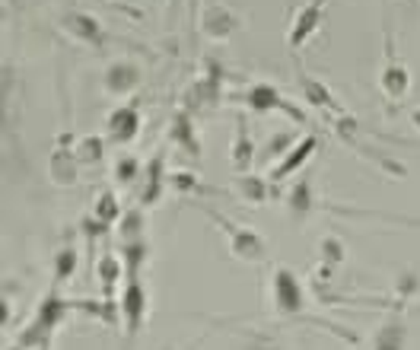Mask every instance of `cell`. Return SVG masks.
Masks as SVG:
<instances>
[{
  "label": "cell",
  "mask_w": 420,
  "mask_h": 350,
  "mask_svg": "<svg viewBox=\"0 0 420 350\" xmlns=\"http://www.w3.org/2000/svg\"><path fill=\"white\" fill-rule=\"evenodd\" d=\"M70 22L76 26V32H80V35H86V39H99V26H96L93 16H74Z\"/></svg>",
  "instance_id": "2e32d148"
},
{
  "label": "cell",
  "mask_w": 420,
  "mask_h": 350,
  "mask_svg": "<svg viewBox=\"0 0 420 350\" xmlns=\"http://www.w3.org/2000/svg\"><path fill=\"white\" fill-rule=\"evenodd\" d=\"M134 83H137V70H134L131 64H115V67H111V74H109V90L128 93Z\"/></svg>",
  "instance_id": "8fae6325"
},
{
  "label": "cell",
  "mask_w": 420,
  "mask_h": 350,
  "mask_svg": "<svg viewBox=\"0 0 420 350\" xmlns=\"http://www.w3.org/2000/svg\"><path fill=\"white\" fill-rule=\"evenodd\" d=\"M217 217V213H214ZM217 220L223 223V229L229 233V239H233V252L236 255H242V258H248V261H258L264 255V242L258 239L255 233H248V229H236L229 220H223V217H217Z\"/></svg>",
  "instance_id": "5b68a950"
},
{
  "label": "cell",
  "mask_w": 420,
  "mask_h": 350,
  "mask_svg": "<svg viewBox=\"0 0 420 350\" xmlns=\"http://www.w3.org/2000/svg\"><path fill=\"white\" fill-rule=\"evenodd\" d=\"M405 341H407V328L398 318H388L376 331V337H372V350H405Z\"/></svg>",
  "instance_id": "ba28073f"
},
{
  "label": "cell",
  "mask_w": 420,
  "mask_h": 350,
  "mask_svg": "<svg viewBox=\"0 0 420 350\" xmlns=\"http://www.w3.org/2000/svg\"><path fill=\"white\" fill-rule=\"evenodd\" d=\"M379 86H382V93H386V96H392V99H401L407 90H411V76H407V67L401 61H395L392 51H388V64L382 67Z\"/></svg>",
  "instance_id": "277c9868"
},
{
  "label": "cell",
  "mask_w": 420,
  "mask_h": 350,
  "mask_svg": "<svg viewBox=\"0 0 420 350\" xmlns=\"http://www.w3.org/2000/svg\"><path fill=\"white\" fill-rule=\"evenodd\" d=\"M99 277H102L105 290L115 287V281L121 277V264H118V258H102V264H99Z\"/></svg>",
  "instance_id": "4fadbf2b"
},
{
  "label": "cell",
  "mask_w": 420,
  "mask_h": 350,
  "mask_svg": "<svg viewBox=\"0 0 420 350\" xmlns=\"http://www.w3.org/2000/svg\"><path fill=\"white\" fill-rule=\"evenodd\" d=\"M134 175H137V163H134V159H121V166H118V179L131 182Z\"/></svg>",
  "instance_id": "ac0fdd59"
},
{
  "label": "cell",
  "mask_w": 420,
  "mask_h": 350,
  "mask_svg": "<svg viewBox=\"0 0 420 350\" xmlns=\"http://www.w3.org/2000/svg\"><path fill=\"white\" fill-rule=\"evenodd\" d=\"M245 99H248V105H252V109H258V112H268V109H287V112H293L280 99V93H277L274 86H268V83H262V86H252ZM293 118H303V115H299V112H293Z\"/></svg>",
  "instance_id": "52a82bcc"
},
{
  "label": "cell",
  "mask_w": 420,
  "mask_h": 350,
  "mask_svg": "<svg viewBox=\"0 0 420 350\" xmlns=\"http://www.w3.org/2000/svg\"><path fill=\"white\" fill-rule=\"evenodd\" d=\"M316 147H318V140H316V137H306V140H303V144H299V147H293V153H290V156H287V159H283V163H280V166H277V169H274V172H271V179H274V182H280V179H287L290 172H293V169H299V166H303V163H306V159H309V156H312V153H316Z\"/></svg>",
  "instance_id": "9c48e42d"
},
{
  "label": "cell",
  "mask_w": 420,
  "mask_h": 350,
  "mask_svg": "<svg viewBox=\"0 0 420 350\" xmlns=\"http://www.w3.org/2000/svg\"><path fill=\"white\" fill-rule=\"evenodd\" d=\"M303 90L306 96H309V102L316 105V109H331V112H341V105L334 102V96H331L328 90H325L318 80H303Z\"/></svg>",
  "instance_id": "30bf717a"
},
{
  "label": "cell",
  "mask_w": 420,
  "mask_h": 350,
  "mask_svg": "<svg viewBox=\"0 0 420 350\" xmlns=\"http://www.w3.org/2000/svg\"><path fill=\"white\" fill-rule=\"evenodd\" d=\"M239 191L245 194V201H264V185L258 179H248V175H242V179H239Z\"/></svg>",
  "instance_id": "5bb4252c"
},
{
  "label": "cell",
  "mask_w": 420,
  "mask_h": 350,
  "mask_svg": "<svg viewBox=\"0 0 420 350\" xmlns=\"http://www.w3.org/2000/svg\"><path fill=\"white\" fill-rule=\"evenodd\" d=\"M74 268V252H64V258H61V271H57V274H67V271Z\"/></svg>",
  "instance_id": "d6986e66"
},
{
  "label": "cell",
  "mask_w": 420,
  "mask_h": 350,
  "mask_svg": "<svg viewBox=\"0 0 420 350\" xmlns=\"http://www.w3.org/2000/svg\"><path fill=\"white\" fill-rule=\"evenodd\" d=\"M233 163L236 169H248V163H252V144H248V134L242 121H239V147L233 150Z\"/></svg>",
  "instance_id": "7c38bea8"
},
{
  "label": "cell",
  "mask_w": 420,
  "mask_h": 350,
  "mask_svg": "<svg viewBox=\"0 0 420 350\" xmlns=\"http://www.w3.org/2000/svg\"><path fill=\"white\" fill-rule=\"evenodd\" d=\"M102 204H99V217H102V220H115L118 217V204H115V198H111V194H102Z\"/></svg>",
  "instance_id": "e0dca14e"
},
{
  "label": "cell",
  "mask_w": 420,
  "mask_h": 350,
  "mask_svg": "<svg viewBox=\"0 0 420 350\" xmlns=\"http://www.w3.org/2000/svg\"><path fill=\"white\" fill-rule=\"evenodd\" d=\"M7 316H10V309H7V302H0V325L7 322Z\"/></svg>",
  "instance_id": "ffe728a7"
},
{
  "label": "cell",
  "mask_w": 420,
  "mask_h": 350,
  "mask_svg": "<svg viewBox=\"0 0 420 350\" xmlns=\"http://www.w3.org/2000/svg\"><path fill=\"white\" fill-rule=\"evenodd\" d=\"M325 4H328V0H312L309 7H303V13H299L297 22H293V32H290V45H293V48H303L306 41L312 39V32H316L318 22H322Z\"/></svg>",
  "instance_id": "7a4b0ae2"
},
{
  "label": "cell",
  "mask_w": 420,
  "mask_h": 350,
  "mask_svg": "<svg viewBox=\"0 0 420 350\" xmlns=\"http://www.w3.org/2000/svg\"><path fill=\"white\" fill-rule=\"evenodd\" d=\"M290 204H293V210H297V213L309 210V207H312V201H309V182H299V188H297V191H293V198H290Z\"/></svg>",
  "instance_id": "9a60e30c"
},
{
  "label": "cell",
  "mask_w": 420,
  "mask_h": 350,
  "mask_svg": "<svg viewBox=\"0 0 420 350\" xmlns=\"http://www.w3.org/2000/svg\"><path fill=\"white\" fill-rule=\"evenodd\" d=\"M274 302H277V312H283V316H293V312H299L306 306L299 277L290 268L274 271Z\"/></svg>",
  "instance_id": "6da1fadb"
},
{
  "label": "cell",
  "mask_w": 420,
  "mask_h": 350,
  "mask_svg": "<svg viewBox=\"0 0 420 350\" xmlns=\"http://www.w3.org/2000/svg\"><path fill=\"white\" fill-rule=\"evenodd\" d=\"M140 128V115L131 109V105H124V109H115L109 118V137L118 140V144H128V140L137 134Z\"/></svg>",
  "instance_id": "8992f818"
},
{
  "label": "cell",
  "mask_w": 420,
  "mask_h": 350,
  "mask_svg": "<svg viewBox=\"0 0 420 350\" xmlns=\"http://www.w3.org/2000/svg\"><path fill=\"white\" fill-rule=\"evenodd\" d=\"M121 312H124V322H128V331H137L144 325V312H147V296H144V287L140 281H131L124 287V296H121Z\"/></svg>",
  "instance_id": "3957f363"
},
{
  "label": "cell",
  "mask_w": 420,
  "mask_h": 350,
  "mask_svg": "<svg viewBox=\"0 0 420 350\" xmlns=\"http://www.w3.org/2000/svg\"><path fill=\"white\" fill-rule=\"evenodd\" d=\"M411 121H414V128L420 130V109H414V115H411Z\"/></svg>",
  "instance_id": "44dd1931"
}]
</instances>
